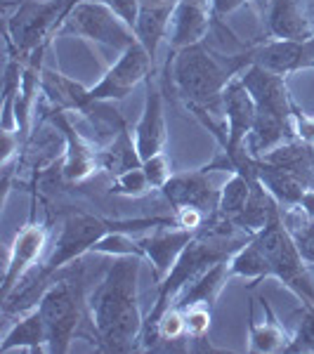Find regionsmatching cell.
Returning a JSON list of instances; mask_svg holds the SVG:
<instances>
[{
	"mask_svg": "<svg viewBox=\"0 0 314 354\" xmlns=\"http://www.w3.org/2000/svg\"><path fill=\"white\" fill-rule=\"evenodd\" d=\"M140 255H118L88 298L95 342L104 352H130L142 338L145 319L137 300Z\"/></svg>",
	"mask_w": 314,
	"mask_h": 354,
	"instance_id": "obj_1",
	"label": "cell"
},
{
	"mask_svg": "<svg viewBox=\"0 0 314 354\" xmlns=\"http://www.w3.org/2000/svg\"><path fill=\"white\" fill-rule=\"evenodd\" d=\"M173 55V78L180 95L187 100V106L215 109L222 104V93L234 81L237 73L250 66L248 50L241 55H215L205 41L170 50Z\"/></svg>",
	"mask_w": 314,
	"mask_h": 354,
	"instance_id": "obj_2",
	"label": "cell"
},
{
	"mask_svg": "<svg viewBox=\"0 0 314 354\" xmlns=\"http://www.w3.org/2000/svg\"><path fill=\"white\" fill-rule=\"evenodd\" d=\"M38 310L48 326L50 352L64 354L76 335H85L83 324L90 319V307L85 298V265L81 258L53 274Z\"/></svg>",
	"mask_w": 314,
	"mask_h": 354,
	"instance_id": "obj_3",
	"label": "cell"
},
{
	"mask_svg": "<svg viewBox=\"0 0 314 354\" xmlns=\"http://www.w3.org/2000/svg\"><path fill=\"white\" fill-rule=\"evenodd\" d=\"M76 3L81 0H19L17 12L5 19V45L10 57L26 62L33 50L53 41Z\"/></svg>",
	"mask_w": 314,
	"mask_h": 354,
	"instance_id": "obj_4",
	"label": "cell"
},
{
	"mask_svg": "<svg viewBox=\"0 0 314 354\" xmlns=\"http://www.w3.org/2000/svg\"><path fill=\"white\" fill-rule=\"evenodd\" d=\"M253 239L260 245L267 262H270L272 277L286 283L302 302H314V283L305 272V265H302L305 260H302L298 245L290 236L288 227L284 225L281 210Z\"/></svg>",
	"mask_w": 314,
	"mask_h": 354,
	"instance_id": "obj_5",
	"label": "cell"
},
{
	"mask_svg": "<svg viewBox=\"0 0 314 354\" xmlns=\"http://www.w3.org/2000/svg\"><path fill=\"white\" fill-rule=\"evenodd\" d=\"M57 33H71L85 41L109 45L113 50H128L137 43L135 31L118 17L107 3L100 0H81L73 5Z\"/></svg>",
	"mask_w": 314,
	"mask_h": 354,
	"instance_id": "obj_6",
	"label": "cell"
},
{
	"mask_svg": "<svg viewBox=\"0 0 314 354\" xmlns=\"http://www.w3.org/2000/svg\"><path fill=\"white\" fill-rule=\"evenodd\" d=\"M116 230H121L118 222L102 220L88 213H68L64 225H62L59 236H57V241H55L53 253L45 260V265H41L43 274L53 279L55 272H59L62 267L83 258L85 253H90V250L95 248V243L100 241V239H104L107 234L116 232Z\"/></svg>",
	"mask_w": 314,
	"mask_h": 354,
	"instance_id": "obj_7",
	"label": "cell"
},
{
	"mask_svg": "<svg viewBox=\"0 0 314 354\" xmlns=\"http://www.w3.org/2000/svg\"><path fill=\"white\" fill-rule=\"evenodd\" d=\"M151 71H154V57L147 53L145 45L137 41L128 50H123L116 64L104 73V78L95 88H90V97L97 102L123 100L137 83L147 81Z\"/></svg>",
	"mask_w": 314,
	"mask_h": 354,
	"instance_id": "obj_8",
	"label": "cell"
},
{
	"mask_svg": "<svg viewBox=\"0 0 314 354\" xmlns=\"http://www.w3.org/2000/svg\"><path fill=\"white\" fill-rule=\"evenodd\" d=\"M222 111H225L227 121V140L222 145V153L227 158H234L239 151L246 149V137L253 130L255 123V102L246 88H243L241 78H234L222 93Z\"/></svg>",
	"mask_w": 314,
	"mask_h": 354,
	"instance_id": "obj_9",
	"label": "cell"
},
{
	"mask_svg": "<svg viewBox=\"0 0 314 354\" xmlns=\"http://www.w3.org/2000/svg\"><path fill=\"white\" fill-rule=\"evenodd\" d=\"M241 83L255 102V109L262 113H274L281 118H293V100L281 73L267 71L258 64H250L241 71Z\"/></svg>",
	"mask_w": 314,
	"mask_h": 354,
	"instance_id": "obj_10",
	"label": "cell"
},
{
	"mask_svg": "<svg viewBox=\"0 0 314 354\" xmlns=\"http://www.w3.org/2000/svg\"><path fill=\"white\" fill-rule=\"evenodd\" d=\"M163 196L175 210L198 208L205 215H213L220 203V189H215L208 180V170L198 168L194 173L173 175L163 185Z\"/></svg>",
	"mask_w": 314,
	"mask_h": 354,
	"instance_id": "obj_11",
	"label": "cell"
},
{
	"mask_svg": "<svg viewBox=\"0 0 314 354\" xmlns=\"http://www.w3.org/2000/svg\"><path fill=\"white\" fill-rule=\"evenodd\" d=\"M250 64H258L274 73H293L298 68L314 66V38L310 41H265L248 48Z\"/></svg>",
	"mask_w": 314,
	"mask_h": 354,
	"instance_id": "obj_12",
	"label": "cell"
},
{
	"mask_svg": "<svg viewBox=\"0 0 314 354\" xmlns=\"http://www.w3.org/2000/svg\"><path fill=\"white\" fill-rule=\"evenodd\" d=\"M48 230L38 222H28V225L17 234L15 243L10 250H5V279H3V298L17 288L21 277L36 265V258L43 253Z\"/></svg>",
	"mask_w": 314,
	"mask_h": 354,
	"instance_id": "obj_13",
	"label": "cell"
},
{
	"mask_svg": "<svg viewBox=\"0 0 314 354\" xmlns=\"http://www.w3.org/2000/svg\"><path fill=\"white\" fill-rule=\"evenodd\" d=\"M267 36L277 41H310L314 38V19L305 0H270Z\"/></svg>",
	"mask_w": 314,
	"mask_h": 354,
	"instance_id": "obj_14",
	"label": "cell"
},
{
	"mask_svg": "<svg viewBox=\"0 0 314 354\" xmlns=\"http://www.w3.org/2000/svg\"><path fill=\"white\" fill-rule=\"evenodd\" d=\"M68 111L53 109L45 113L48 121H53L57 128L66 137V153H64V177L68 185H78V182L88 180L97 168V151L88 147V142L78 135V130L73 128L71 118L66 116Z\"/></svg>",
	"mask_w": 314,
	"mask_h": 354,
	"instance_id": "obj_15",
	"label": "cell"
},
{
	"mask_svg": "<svg viewBox=\"0 0 314 354\" xmlns=\"http://www.w3.org/2000/svg\"><path fill=\"white\" fill-rule=\"evenodd\" d=\"M19 151L21 156L17 153V168L24 165L26 170L38 175L66 153V137L50 121V125H41V130L28 135V140L21 145Z\"/></svg>",
	"mask_w": 314,
	"mask_h": 354,
	"instance_id": "obj_16",
	"label": "cell"
},
{
	"mask_svg": "<svg viewBox=\"0 0 314 354\" xmlns=\"http://www.w3.org/2000/svg\"><path fill=\"white\" fill-rule=\"evenodd\" d=\"M137 151L142 161L161 153V147L165 142V116H163V95L156 85H147V102L145 113L137 123Z\"/></svg>",
	"mask_w": 314,
	"mask_h": 354,
	"instance_id": "obj_17",
	"label": "cell"
},
{
	"mask_svg": "<svg viewBox=\"0 0 314 354\" xmlns=\"http://www.w3.org/2000/svg\"><path fill=\"white\" fill-rule=\"evenodd\" d=\"M194 236H196L194 230H168V232H156L154 236H147L137 243H140L145 258L151 260L156 277L165 279V274L178 262L182 250L187 248V243H190Z\"/></svg>",
	"mask_w": 314,
	"mask_h": 354,
	"instance_id": "obj_18",
	"label": "cell"
},
{
	"mask_svg": "<svg viewBox=\"0 0 314 354\" xmlns=\"http://www.w3.org/2000/svg\"><path fill=\"white\" fill-rule=\"evenodd\" d=\"M41 93L45 95L48 104L59 111H85L93 104L90 88H83L81 83L66 78L64 73L53 71V68H43L41 76Z\"/></svg>",
	"mask_w": 314,
	"mask_h": 354,
	"instance_id": "obj_19",
	"label": "cell"
},
{
	"mask_svg": "<svg viewBox=\"0 0 314 354\" xmlns=\"http://www.w3.org/2000/svg\"><path fill=\"white\" fill-rule=\"evenodd\" d=\"M279 210H281L279 208V201L272 196L270 192H267V187L262 185L260 180H253L248 201H246V205H243L241 213L232 220V225L255 236V234H258L262 227H265L267 222L279 213Z\"/></svg>",
	"mask_w": 314,
	"mask_h": 354,
	"instance_id": "obj_20",
	"label": "cell"
},
{
	"mask_svg": "<svg viewBox=\"0 0 314 354\" xmlns=\"http://www.w3.org/2000/svg\"><path fill=\"white\" fill-rule=\"evenodd\" d=\"M227 277H230V262L222 260L218 265H213L208 272H203L192 286H187L182 290L180 295V302H175L173 307L178 310H190V307H196V305H203V307H213L215 300H218L220 290L225 288L227 283Z\"/></svg>",
	"mask_w": 314,
	"mask_h": 354,
	"instance_id": "obj_21",
	"label": "cell"
},
{
	"mask_svg": "<svg viewBox=\"0 0 314 354\" xmlns=\"http://www.w3.org/2000/svg\"><path fill=\"white\" fill-rule=\"evenodd\" d=\"M178 5H140V15L135 21V36L145 45V50L156 59V50L165 36H168L170 19Z\"/></svg>",
	"mask_w": 314,
	"mask_h": 354,
	"instance_id": "obj_22",
	"label": "cell"
},
{
	"mask_svg": "<svg viewBox=\"0 0 314 354\" xmlns=\"http://www.w3.org/2000/svg\"><path fill=\"white\" fill-rule=\"evenodd\" d=\"M43 347H48V326H45L41 310L26 312L24 319L19 324H15L8 330V335L3 338V342H0V352H10V350L41 352Z\"/></svg>",
	"mask_w": 314,
	"mask_h": 354,
	"instance_id": "obj_23",
	"label": "cell"
},
{
	"mask_svg": "<svg viewBox=\"0 0 314 354\" xmlns=\"http://www.w3.org/2000/svg\"><path fill=\"white\" fill-rule=\"evenodd\" d=\"M258 180L267 187V192L279 201V205H300V198L307 187L295 175L279 165L267 163L265 158H258Z\"/></svg>",
	"mask_w": 314,
	"mask_h": 354,
	"instance_id": "obj_24",
	"label": "cell"
},
{
	"mask_svg": "<svg viewBox=\"0 0 314 354\" xmlns=\"http://www.w3.org/2000/svg\"><path fill=\"white\" fill-rule=\"evenodd\" d=\"M97 163H100V168L107 170L111 177H118L133 168H140L142 156H140V151H137V145L133 147L128 125L116 135V140L107 145L104 151H97Z\"/></svg>",
	"mask_w": 314,
	"mask_h": 354,
	"instance_id": "obj_25",
	"label": "cell"
},
{
	"mask_svg": "<svg viewBox=\"0 0 314 354\" xmlns=\"http://www.w3.org/2000/svg\"><path fill=\"white\" fill-rule=\"evenodd\" d=\"M227 262H230V277H246V279L272 277L270 262L262 255L255 239H250L246 245H241Z\"/></svg>",
	"mask_w": 314,
	"mask_h": 354,
	"instance_id": "obj_26",
	"label": "cell"
},
{
	"mask_svg": "<svg viewBox=\"0 0 314 354\" xmlns=\"http://www.w3.org/2000/svg\"><path fill=\"white\" fill-rule=\"evenodd\" d=\"M253 180H258V177H246L241 173H234L232 180L220 189V203H218V210H215V213H218L220 218H227L230 222L237 218L248 201Z\"/></svg>",
	"mask_w": 314,
	"mask_h": 354,
	"instance_id": "obj_27",
	"label": "cell"
},
{
	"mask_svg": "<svg viewBox=\"0 0 314 354\" xmlns=\"http://www.w3.org/2000/svg\"><path fill=\"white\" fill-rule=\"evenodd\" d=\"M284 225L288 227V232H290V236H293L295 245H298L302 260L314 265V218H310L300 205H295V210H290V213L284 215Z\"/></svg>",
	"mask_w": 314,
	"mask_h": 354,
	"instance_id": "obj_28",
	"label": "cell"
},
{
	"mask_svg": "<svg viewBox=\"0 0 314 354\" xmlns=\"http://www.w3.org/2000/svg\"><path fill=\"white\" fill-rule=\"evenodd\" d=\"M262 305H265V300H262ZM267 312H270V322L262 324V326L253 324V319H250V352H277L286 350L288 345L286 335L277 326V319H274L270 307H267Z\"/></svg>",
	"mask_w": 314,
	"mask_h": 354,
	"instance_id": "obj_29",
	"label": "cell"
},
{
	"mask_svg": "<svg viewBox=\"0 0 314 354\" xmlns=\"http://www.w3.org/2000/svg\"><path fill=\"white\" fill-rule=\"evenodd\" d=\"M93 253H107V255H113V258H118V255H140V258H145L140 243L128 239V234L121 230L109 232L104 239H100V241L95 243Z\"/></svg>",
	"mask_w": 314,
	"mask_h": 354,
	"instance_id": "obj_30",
	"label": "cell"
},
{
	"mask_svg": "<svg viewBox=\"0 0 314 354\" xmlns=\"http://www.w3.org/2000/svg\"><path fill=\"white\" fill-rule=\"evenodd\" d=\"M284 352H314V302H305L295 338L288 340Z\"/></svg>",
	"mask_w": 314,
	"mask_h": 354,
	"instance_id": "obj_31",
	"label": "cell"
},
{
	"mask_svg": "<svg viewBox=\"0 0 314 354\" xmlns=\"http://www.w3.org/2000/svg\"><path fill=\"white\" fill-rule=\"evenodd\" d=\"M151 189L149 180H147V173L145 168H133L128 173L113 177L111 182V194H118V196H142Z\"/></svg>",
	"mask_w": 314,
	"mask_h": 354,
	"instance_id": "obj_32",
	"label": "cell"
},
{
	"mask_svg": "<svg viewBox=\"0 0 314 354\" xmlns=\"http://www.w3.org/2000/svg\"><path fill=\"white\" fill-rule=\"evenodd\" d=\"M185 322H187V338L192 340H203V335L210 328V307L196 305L185 310Z\"/></svg>",
	"mask_w": 314,
	"mask_h": 354,
	"instance_id": "obj_33",
	"label": "cell"
},
{
	"mask_svg": "<svg viewBox=\"0 0 314 354\" xmlns=\"http://www.w3.org/2000/svg\"><path fill=\"white\" fill-rule=\"evenodd\" d=\"M142 168H145L147 180H149V185L154 187V189H163L165 182L173 177V173H170V163L163 153H156V156L142 161Z\"/></svg>",
	"mask_w": 314,
	"mask_h": 354,
	"instance_id": "obj_34",
	"label": "cell"
},
{
	"mask_svg": "<svg viewBox=\"0 0 314 354\" xmlns=\"http://www.w3.org/2000/svg\"><path fill=\"white\" fill-rule=\"evenodd\" d=\"M100 3L109 5L113 12L135 31V21H137V15H140V0H100Z\"/></svg>",
	"mask_w": 314,
	"mask_h": 354,
	"instance_id": "obj_35",
	"label": "cell"
},
{
	"mask_svg": "<svg viewBox=\"0 0 314 354\" xmlns=\"http://www.w3.org/2000/svg\"><path fill=\"white\" fill-rule=\"evenodd\" d=\"M293 125H295V137H298L300 142L314 145V118L305 116L298 106H293Z\"/></svg>",
	"mask_w": 314,
	"mask_h": 354,
	"instance_id": "obj_36",
	"label": "cell"
},
{
	"mask_svg": "<svg viewBox=\"0 0 314 354\" xmlns=\"http://www.w3.org/2000/svg\"><path fill=\"white\" fill-rule=\"evenodd\" d=\"M203 215L198 208H180L178 210V218H175V225L182 227V230H194L196 232L198 227L203 225Z\"/></svg>",
	"mask_w": 314,
	"mask_h": 354,
	"instance_id": "obj_37",
	"label": "cell"
},
{
	"mask_svg": "<svg viewBox=\"0 0 314 354\" xmlns=\"http://www.w3.org/2000/svg\"><path fill=\"white\" fill-rule=\"evenodd\" d=\"M243 3L246 0H210V8H213V17H225L237 8H241Z\"/></svg>",
	"mask_w": 314,
	"mask_h": 354,
	"instance_id": "obj_38",
	"label": "cell"
},
{
	"mask_svg": "<svg viewBox=\"0 0 314 354\" xmlns=\"http://www.w3.org/2000/svg\"><path fill=\"white\" fill-rule=\"evenodd\" d=\"M300 208L305 210L310 218H314V189H305V194H302V198H300Z\"/></svg>",
	"mask_w": 314,
	"mask_h": 354,
	"instance_id": "obj_39",
	"label": "cell"
}]
</instances>
